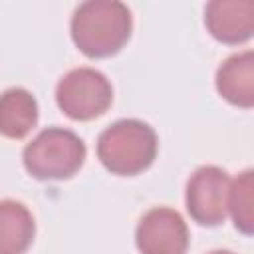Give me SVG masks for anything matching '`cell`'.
<instances>
[{
  "label": "cell",
  "mask_w": 254,
  "mask_h": 254,
  "mask_svg": "<svg viewBox=\"0 0 254 254\" xmlns=\"http://www.w3.org/2000/svg\"><path fill=\"white\" fill-rule=\"evenodd\" d=\"M85 155L87 149L79 135L64 127H48L24 147L22 161L38 181H64L81 169Z\"/></svg>",
  "instance_id": "cell-3"
},
{
  "label": "cell",
  "mask_w": 254,
  "mask_h": 254,
  "mask_svg": "<svg viewBox=\"0 0 254 254\" xmlns=\"http://www.w3.org/2000/svg\"><path fill=\"white\" fill-rule=\"evenodd\" d=\"M36 234V222L28 206L18 200H0V254H24Z\"/></svg>",
  "instance_id": "cell-10"
},
{
  "label": "cell",
  "mask_w": 254,
  "mask_h": 254,
  "mask_svg": "<svg viewBox=\"0 0 254 254\" xmlns=\"http://www.w3.org/2000/svg\"><path fill=\"white\" fill-rule=\"evenodd\" d=\"M159 149L155 129L141 119H119L101 131L97 157L101 165L119 177H133L147 171Z\"/></svg>",
  "instance_id": "cell-2"
},
{
  "label": "cell",
  "mask_w": 254,
  "mask_h": 254,
  "mask_svg": "<svg viewBox=\"0 0 254 254\" xmlns=\"http://www.w3.org/2000/svg\"><path fill=\"white\" fill-rule=\"evenodd\" d=\"M216 89L232 105L250 109L254 105V54L250 50L232 54L216 69Z\"/></svg>",
  "instance_id": "cell-8"
},
{
  "label": "cell",
  "mask_w": 254,
  "mask_h": 254,
  "mask_svg": "<svg viewBox=\"0 0 254 254\" xmlns=\"http://www.w3.org/2000/svg\"><path fill=\"white\" fill-rule=\"evenodd\" d=\"M204 26L222 44H242L254 34V2L212 0L204 8Z\"/></svg>",
  "instance_id": "cell-7"
},
{
  "label": "cell",
  "mask_w": 254,
  "mask_h": 254,
  "mask_svg": "<svg viewBox=\"0 0 254 254\" xmlns=\"http://www.w3.org/2000/svg\"><path fill=\"white\" fill-rule=\"evenodd\" d=\"M228 214L234 220V226L246 236L254 230V173L246 169L234 181H230L228 194Z\"/></svg>",
  "instance_id": "cell-11"
},
{
  "label": "cell",
  "mask_w": 254,
  "mask_h": 254,
  "mask_svg": "<svg viewBox=\"0 0 254 254\" xmlns=\"http://www.w3.org/2000/svg\"><path fill=\"white\" fill-rule=\"evenodd\" d=\"M208 254H234V252H230V250H212Z\"/></svg>",
  "instance_id": "cell-12"
},
{
  "label": "cell",
  "mask_w": 254,
  "mask_h": 254,
  "mask_svg": "<svg viewBox=\"0 0 254 254\" xmlns=\"http://www.w3.org/2000/svg\"><path fill=\"white\" fill-rule=\"evenodd\" d=\"M189 242L185 218L169 206L147 210L135 228V244L141 254H187Z\"/></svg>",
  "instance_id": "cell-6"
},
{
  "label": "cell",
  "mask_w": 254,
  "mask_h": 254,
  "mask_svg": "<svg viewBox=\"0 0 254 254\" xmlns=\"http://www.w3.org/2000/svg\"><path fill=\"white\" fill-rule=\"evenodd\" d=\"M131 10L119 0L81 2L71 16V40L87 58H109L131 38Z\"/></svg>",
  "instance_id": "cell-1"
},
{
  "label": "cell",
  "mask_w": 254,
  "mask_h": 254,
  "mask_svg": "<svg viewBox=\"0 0 254 254\" xmlns=\"http://www.w3.org/2000/svg\"><path fill=\"white\" fill-rule=\"evenodd\" d=\"M38 123V101L24 87H8L0 93V135L26 137Z\"/></svg>",
  "instance_id": "cell-9"
},
{
  "label": "cell",
  "mask_w": 254,
  "mask_h": 254,
  "mask_svg": "<svg viewBox=\"0 0 254 254\" xmlns=\"http://www.w3.org/2000/svg\"><path fill=\"white\" fill-rule=\"evenodd\" d=\"M230 177L216 165L198 167L187 181V210L202 226H218L228 216Z\"/></svg>",
  "instance_id": "cell-5"
},
{
  "label": "cell",
  "mask_w": 254,
  "mask_h": 254,
  "mask_svg": "<svg viewBox=\"0 0 254 254\" xmlns=\"http://www.w3.org/2000/svg\"><path fill=\"white\" fill-rule=\"evenodd\" d=\"M113 101L111 81L93 67L69 69L56 85V103L69 119L91 121L103 115Z\"/></svg>",
  "instance_id": "cell-4"
}]
</instances>
